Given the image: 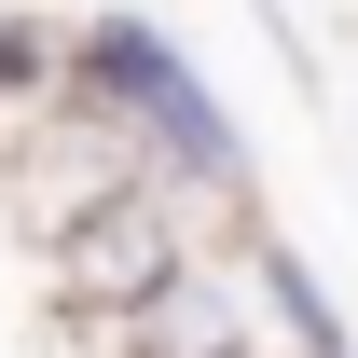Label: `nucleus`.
<instances>
[{
	"label": "nucleus",
	"mask_w": 358,
	"mask_h": 358,
	"mask_svg": "<svg viewBox=\"0 0 358 358\" xmlns=\"http://www.w3.org/2000/svg\"><path fill=\"white\" fill-rule=\"evenodd\" d=\"M55 83L83 96L96 124H124V152L152 179H179L207 221H262V166H248V138H234V110L207 96V69L152 28V14H83V28H55Z\"/></svg>",
	"instance_id": "obj_1"
},
{
	"label": "nucleus",
	"mask_w": 358,
	"mask_h": 358,
	"mask_svg": "<svg viewBox=\"0 0 358 358\" xmlns=\"http://www.w3.org/2000/svg\"><path fill=\"white\" fill-rule=\"evenodd\" d=\"M207 207H193V193H179V179H152V166H124L110 179V193H83V207H69V221L42 234V275H55V303L83 317H124L138 289H166L179 262H193V248H207Z\"/></svg>",
	"instance_id": "obj_2"
},
{
	"label": "nucleus",
	"mask_w": 358,
	"mask_h": 358,
	"mask_svg": "<svg viewBox=\"0 0 358 358\" xmlns=\"http://www.w3.org/2000/svg\"><path fill=\"white\" fill-rule=\"evenodd\" d=\"M262 317H248V275H234V234H207L166 289H138L124 317H96V358H248ZM275 358V345H262Z\"/></svg>",
	"instance_id": "obj_3"
},
{
	"label": "nucleus",
	"mask_w": 358,
	"mask_h": 358,
	"mask_svg": "<svg viewBox=\"0 0 358 358\" xmlns=\"http://www.w3.org/2000/svg\"><path fill=\"white\" fill-rule=\"evenodd\" d=\"M234 275H248V317H262L275 358H358V345H345V303L303 275V248H289V234L234 221Z\"/></svg>",
	"instance_id": "obj_4"
},
{
	"label": "nucleus",
	"mask_w": 358,
	"mask_h": 358,
	"mask_svg": "<svg viewBox=\"0 0 358 358\" xmlns=\"http://www.w3.org/2000/svg\"><path fill=\"white\" fill-rule=\"evenodd\" d=\"M42 96H55V28L42 14H0V124L42 110Z\"/></svg>",
	"instance_id": "obj_5"
},
{
	"label": "nucleus",
	"mask_w": 358,
	"mask_h": 358,
	"mask_svg": "<svg viewBox=\"0 0 358 358\" xmlns=\"http://www.w3.org/2000/svg\"><path fill=\"white\" fill-rule=\"evenodd\" d=\"M248 358H262V345H248Z\"/></svg>",
	"instance_id": "obj_6"
}]
</instances>
